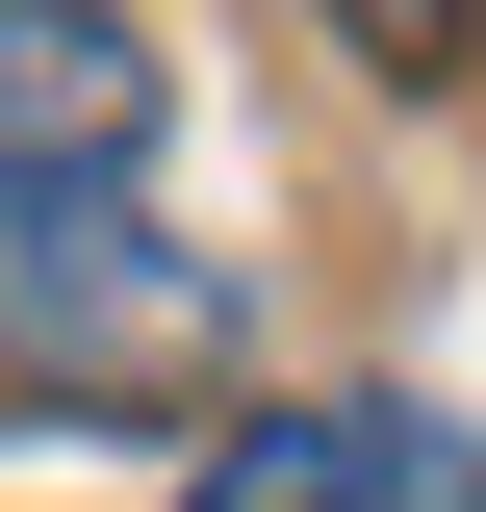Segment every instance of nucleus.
Wrapping results in <instances>:
<instances>
[{
    "instance_id": "obj_1",
    "label": "nucleus",
    "mask_w": 486,
    "mask_h": 512,
    "mask_svg": "<svg viewBox=\"0 0 486 512\" xmlns=\"http://www.w3.org/2000/svg\"><path fill=\"white\" fill-rule=\"evenodd\" d=\"M0 359L26 384H205L231 359V282L128 180H52V205H0Z\"/></svg>"
},
{
    "instance_id": "obj_2",
    "label": "nucleus",
    "mask_w": 486,
    "mask_h": 512,
    "mask_svg": "<svg viewBox=\"0 0 486 512\" xmlns=\"http://www.w3.org/2000/svg\"><path fill=\"white\" fill-rule=\"evenodd\" d=\"M180 512H486V461L435 436V410H231V436H205V487Z\"/></svg>"
},
{
    "instance_id": "obj_3",
    "label": "nucleus",
    "mask_w": 486,
    "mask_h": 512,
    "mask_svg": "<svg viewBox=\"0 0 486 512\" xmlns=\"http://www.w3.org/2000/svg\"><path fill=\"white\" fill-rule=\"evenodd\" d=\"M128 154H154V26H103V0H0V205L128 180Z\"/></svg>"
},
{
    "instance_id": "obj_4",
    "label": "nucleus",
    "mask_w": 486,
    "mask_h": 512,
    "mask_svg": "<svg viewBox=\"0 0 486 512\" xmlns=\"http://www.w3.org/2000/svg\"><path fill=\"white\" fill-rule=\"evenodd\" d=\"M333 26H359V52H410V77L461 52V0H333Z\"/></svg>"
}]
</instances>
